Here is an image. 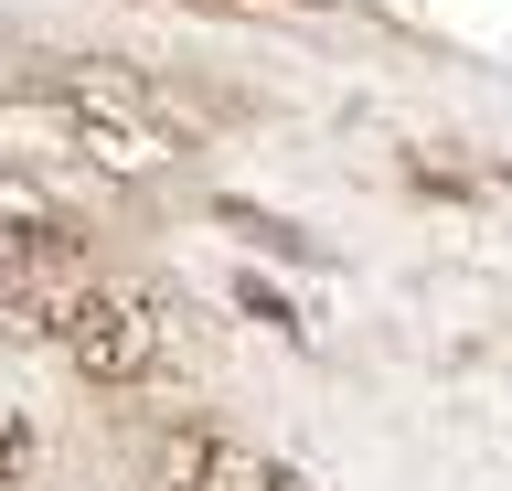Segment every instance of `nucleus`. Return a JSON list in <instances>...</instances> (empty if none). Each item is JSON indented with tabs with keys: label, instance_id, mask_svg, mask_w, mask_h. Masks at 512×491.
Listing matches in <instances>:
<instances>
[{
	"label": "nucleus",
	"instance_id": "obj_1",
	"mask_svg": "<svg viewBox=\"0 0 512 491\" xmlns=\"http://www.w3.org/2000/svg\"><path fill=\"white\" fill-rule=\"evenodd\" d=\"M43 321H54L64 363H75V374H96V385H128V374H150V342H160V321L139 310V299H118V289H86V299H64V310H43Z\"/></svg>",
	"mask_w": 512,
	"mask_h": 491
},
{
	"label": "nucleus",
	"instance_id": "obj_2",
	"mask_svg": "<svg viewBox=\"0 0 512 491\" xmlns=\"http://www.w3.org/2000/svg\"><path fill=\"white\" fill-rule=\"evenodd\" d=\"M214 225H224V235H246V246H267L278 267H320V235H310V225H288V214H267V203H214Z\"/></svg>",
	"mask_w": 512,
	"mask_h": 491
},
{
	"label": "nucleus",
	"instance_id": "obj_3",
	"mask_svg": "<svg viewBox=\"0 0 512 491\" xmlns=\"http://www.w3.org/2000/svg\"><path fill=\"white\" fill-rule=\"evenodd\" d=\"M235 310H246V321H267L278 342H310V321H299V310H288V299L267 289V278H235Z\"/></svg>",
	"mask_w": 512,
	"mask_h": 491
},
{
	"label": "nucleus",
	"instance_id": "obj_4",
	"mask_svg": "<svg viewBox=\"0 0 512 491\" xmlns=\"http://www.w3.org/2000/svg\"><path fill=\"white\" fill-rule=\"evenodd\" d=\"M11 470H22V427L0 417V481H11Z\"/></svg>",
	"mask_w": 512,
	"mask_h": 491
}]
</instances>
